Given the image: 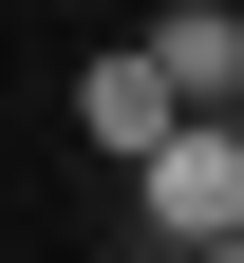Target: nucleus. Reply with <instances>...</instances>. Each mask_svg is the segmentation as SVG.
Here are the masks:
<instances>
[{
    "instance_id": "obj_4",
    "label": "nucleus",
    "mask_w": 244,
    "mask_h": 263,
    "mask_svg": "<svg viewBox=\"0 0 244 263\" xmlns=\"http://www.w3.org/2000/svg\"><path fill=\"white\" fill-rule=\"evenodd\" d=\"M169 263H244V226H226V245H169Z\"/></svg>"
},
{
    "instance_id": "obj_2",
    "label": "nucleus",
    "mask_w": 244,
    "mask_h": 263,
    "mask_svg": "<svg viewBox=\"0 0 244 263\" xmlns=\"http://www.w3.org/2000/svg\"><path fill=\"white\" fill-rule=\"evenodd\" d=\"M132 57L169 76V113H244V0H169Z\"/></svg>"
},
{
    "instance_id": "obj_1",
    "label": "nucleus",
    "mask_w": 244,
    "mask_h": 263,
    "mask_svg": "<svg viewBox=\"0 0 244 263\" xmlns=\"http://www.w3.org/2000/svg\"><path fill=\"white\" fill-rule=\"evenodd\" d=\"M132 226H151V245H226L244 226V113H169L151 151H132Z\"/></svg>"
},
{
    "instance_id": "obj_3",
    "label": "nucleus",
    "mask_w": 244,
    "mask_h": 263,
    "mask_svg": "<svg viewBox=\"0 0 244 263\" xmlns=\"http://www.w3.org/2000/svg\"><path fill=\"white\" fill-rule=\"evenodd\" d=\"M76 132H94V170H132V151H151V132H169V76H151V57H94V76H76Z\"/></svg>"
}]
</instances>
